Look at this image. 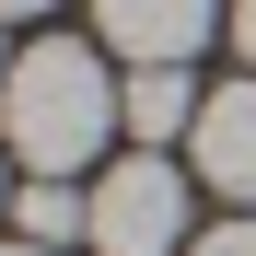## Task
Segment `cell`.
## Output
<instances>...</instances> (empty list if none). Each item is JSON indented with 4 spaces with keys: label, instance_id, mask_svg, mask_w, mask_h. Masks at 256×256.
<instances>
[{
    "label": "cell",
    "instance_id": "obj_12",
    "mask_svg": "<svg viewBox=\"0 0 256 256\" xmlns=\"http://www.w3.org/2000/svg\"><path fill=\"white\" fill-rule=\"evenodd\" d=\"M0 70H12V58H0Z\"/></svg>",
    "mask_w": 256,
    "mask_h": 256
},
{
    "label": "cell",
    "instance_id": "obj_11",
    "mask_svg": "<svg viewBox=\"0 0 256 256\" xmlns=\"http://www.w3.org/2000/svg\"><path fill=\"white\" fill-rule=\"evenodd\" d=\"M0 210H12V186H0Z\"/></svg>",
    "mask_w": 256,
    "mask_h": 256
},
{
    "label": "cell",
    "instance_id": "obj_9",
    "mask_svg": "<svg viewBox=\"0 0 256 256\" xmlns=\"http://www.w3.org/2000/svg\"><path fill=\"white\" fill-rule=\"evenodd\" d=\"M35 12H58V0H0V24H35Z\"/></svg>",
    "mask_w": 256,
    "mask_h": 256
},
{
    "label": "cell",
    "instance_id": "obj_8",
    "mask_svg": "<svg viewBox=\"0 0 256 256\" xmlns=\"http://www.w3.org/2000/svg\"><path fill=\"white\" fill-rule=\"evenodd\" d=\"M222 35H233V58H244V82H256V0H233V12H222Z\"/></svg>",
    "mask_w": 256,
    "mask_h": 256
},
{
    "label": "cell",
    "instance_id": "obj_5",
    "mask_svg": "<svg viewBox=\"0 0 256 256\" xmlns=\"http://www.w3.org/2000/svg\"><path fill=\"white\" fill-rule=\"evenodd\" d=\"M198 82L186 70H128L116 82V128H128V152H163V140H186V128H198Z\"/></svg>",
    "mask_w": 256,
    "mask_h": 256
},
{
    "label": "cell",
    "instance_id": "obj_2",
    "mask_svg": "<svg viewBox=\"0 0 256 256\" xmlns=\"http://www.w3.org/2000/svg\"><path fill=\"white\" fill-rule=\"evenodd\" d=\"M94 256H186L198 233H186V175L163 152H116L94 186Z\"/></svg>",
    "mask_w": 256,
    "mask_h": 256
},
{
    "label": "cell",
    "instance_id": "obj_1",
    "mask_svg": "<svg viewBox=\"0 0 256 256\" xmlns=\"http://www.w3.org/2000/svg\"><path fill=\"white\" fill-rule=\"evenodd\" d=\"M105 140H116V70H105V47L35 35L0 70V152L35 163V175H82V163H105Z\"/></svg>",
    "mask_w": 256,
    "mask_h": 256
},
{
    "label": "cell",
    "instance_id": "obj_10",
    "mask_svg": "<svg viewBox=\"0 0 256 256\" xmlns=\"http://www.w3.org/2000/svg\"><path fill=\"white\" fill-rule=\"evenodd\" d=\"M0 256H47V244H24V233H12V244H0Z\"/></svg>",
    "mask_w": 256,
    "mask_h": 256
},
{
    "label": "cell",
    "instance_id": "obj_3",
    "mask_svg": "<svg viewBox=\"0 0 256 256\" xmlns=\"http://www.w3.org/2000/svg\"><path fill=\"white\" fill-rule=\"evenodd\" d=\"M222 12H233V0H94V35H105L128 70H186Z\"/></svg>",
    "mask_w": 256,
    "mask_h": 256
},
{
    "label": "cell",
    "instance_id": "obj_4",
    "mask_svg": "<svg viewBox=\"0 0 256 256\" xmlns=\"http://www.w3.org/2000/svg\"><path fill=\"white\" fill-rule=\"evenodd\" d=\"M186 152H198V186L210 198H244L256 210V82H222V94L198 105Z\"/></svg>",
    "mask_w": 256,
    "mask_h": 256
},
{
    "label": "cell",
    "instance_id": "obj_6",
    "mask_svg": "<svg viewBox=\"0 0 256 256\" xmlns=\"http://www.w3.org/2000/svg\"><path fill=\"white\" fill-rule=\"evenodd\" d=\"M12 233L47 244V256H58V244H94V198H82L70 175H35V186L12 198Z\"/></svg>",
    "mask_w": 256,
    "mask_h": 256
},
{
    "label": "cell",
    "instance_id": "obj_7",
    "mask_svg": "<svg viewBox=\"0 0 256 256\" xmlns=\"http://www.w3.org/2000/svg\"><path fill=\"white\" fill-rule=\"evenodd\" d=\"M186 256H256V222H210V233H198Z\"/></svg>",
    "mask_w": 256,
    "mask_h": 256
}]
</instances>
